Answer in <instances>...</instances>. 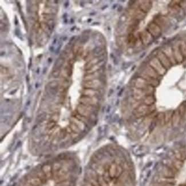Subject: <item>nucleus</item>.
I'll return each instance as SVG.
<instances>
[{
    "label": "nucleus",
    "mask_w": 186,
    "mask_h": 186,
    "mask_svg": "<svg viewBox=\"0 0 186 186\" xmlns=\"http://www.w3.org/2000/svg\"><path fill=\"white\" fill-rule=\"evenodd\" d=\"M83 186H136L131 159L113 147L94 155Z\"/></svg>",
    "instance_id": "1"
},
{
    "label": "nucleus",
    "mask_w": 186,
    "mask_h": 186,
    "mask_svg": "<svg viewBox=\"0 0 186 186\" xmlns=\"http://www.w3.org/2000/svg\"><path fill=\"white\" fill-rule=\"evenodd\" d=\"M148 186H186V142L172 148L159 160Z\"/></svg>",
    "instance_id": "2"
},
{
    "label": "nucleus",
    "mask_w": 186,
    "mask_h": 186,
    "mask_svg": "<svg viewBox=\"0 0 186 186\" xmlns=\"http://www.w3.org/2000/svg\"><path fill=\"white\" fill-rule=\"evenodd\" d=\"M150 2H151L148 1H142V3H140V10L144 13H147L151 8V5Z\"/></svg>",
    "instance_id": "3"
},
{
    "label": "nucleus",
    "mask_w": 186,
    "mask_h": 186,
    "mask_svg": "<svg viewBox=\"0 0 186 186\" xmlns=\"http://www.w3.org/2000/svg\"><path fill=\"white\" fill-rule=\"evenodd\" d=\"M70 127H71V128L72 129V131L73 132L77 133L78 134H80L81 132H82L78 128V127L76 124L73 123H72L70 124Z\"/></svg>",
    "instance_id": "4"
},
{
    "label": "nucleus",
    "mask_w": 186,
    "mask_h": 186,
    "mask_svg": "<svg viewBox=\"0 0 186 186\" xmlns=\"http://www.w3.org/2000/svg\"><path fill=\"white\" fill-rule=\"evenodd\" d=\"M66 132L67 133H68V134H69V135H71L72 133L73 132V131H72V129L71 128V127H67L66 128Z\"/></svg>",
    "instance_id": "5"
}]
</instances>
